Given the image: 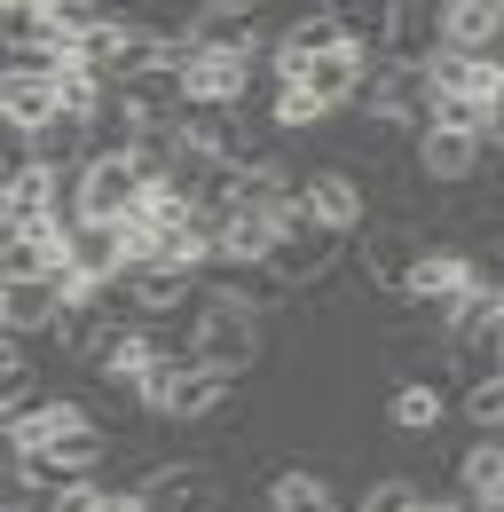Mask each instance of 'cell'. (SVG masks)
Masks as SVG:
<instances>
[{
    "label": "cell",
    "mask_w": 504,
    "mask_h": 512,
    "mask_svg": "<svg viewBox=\"0 0 504 512\" xmlns=\"http://www.w3.org/2000/svg\"><path fill=\"white\" fill-rule=\"evenodd\" d=\"M189 323H197L189 363H205V371H221V379H245L252 363L268 355V316H260V308H245V300H229L221 284H205V292H197Z\"/></svg>",
    "instance_id": "1"
},
{
    "label": "cell",
    "mask_w": 504,
    "mask_h": 512,
    "mask_svg": "<svg viewBox=\"0 0 504 512\" xmlns=\"http://www.w3.org/2000/svg\"><path fill=\"white\" fill-rule=\"evenodd\" d=\"M119 489L142 497V512H229V473L205 457H166V465H142V473H126Z\"/></svg>",
    "instance_id": "2"
},
{
    "label": "cell",
    "mask_w": 504,
    "mask_h": 512,
    "mask_svg": "<svg viewBox=\"0 0 504 512\" xmlns=\"http://www.w3.org/2000/svg\"><path fill=\"white\" fill-rule=\"evenodd\" d=\"M229 386L221 371H205V363H182V355H166L150 386H142V410L150 418H166V426H205V418H221L229 410Z\"/></svg>",
    "instance_id": "3"
},
{
    "label": "cell",
    "mask_w": 504,
    "mask_h": 512,
    "mask_svg": "<svg viewBox=\"0 0 504 512\" xmlns=\"http://www.w3.org/2000/svg\"><path fill=\"white\" fill-rule=\"evenodd\" d=\"M158 182H166L158 158H142V150H103V158L79 166V205H87V221H126Z\"/></svg>",
    "instance_id": "4"
},
{
    "label": "cell",
    "mask_w": 504,
    "mask_h": 512,
    "mask_svg": "<svg viewBox=\"0 0 504 512\" xmlns=\"http://www.w3.org/2000/svg\"><path fill=\"white\" fill-rule=\"evenodd\" d=\"M71 300H95L71 268L63 276H0V331L8 339H48Z\"/></svg>",
    "instance_id": "5"
},
{
    "label": "cell",
    "mask_w": 504,
    "mask_h": 512,
    "mask_svg": "<svg viewBox=\"0 0 504 512\" xmlns=\"http://www.w3.org/2000/svg\"><path fill=\"white\" fill-rule=\"evenodd\" d=\"M300 213H308V229L347 237V229H363V213H371V182H363L355 166H308V174H300Z\"/></svg>",
    "instance_id": "6"
},
{
    "label": "cell",
    "mask_w": 504,
    "mask_h": 512,
    "mask_svg": "<svg viewBox=\"0 0 504 512\" xmlns=\"http://www.w3.org/2000/svg\"><path fill=\"white\" fill-rule=\"evenodd\" d=\"M87 426H95V402H87V394H48V402H32V410L8 418V449H16V457H40V449H56L63 434H87Z\"/></svg>",
    "instance_id": "7"
},
{
    "label": "cell",
    "mask_w": 504,
    "mask_h": 512,
    "mask_svg": "<svg viewBox=\"0 0 504 512\" xmlns=\"http://www.w3.org/2000/svg\"><path fill=\"white\" fill-rule=\"evenodd\" d=\"M371 71H378V56H363V48L347 40V48H331V56H315V64L300 71L292 87H308L315 103H323V111L339 119V111H355V95H363V79H371Z\"/></svg>",
    "instance_id": "8"
},
{
    "label": "cell",
    "mask_w": 504,
    "mask_h": 512,
    "mask_svg": "<svg viewBox=\"0 0 504 512\" xmlns=\"http://www.w3.org/2000/svg\"><path fill=\"white\" fill-rule=\"evenodd\" d=\"M481 166H489L481 134H457V127H426V134H418V174H426V182H441V190L481 182Z\"/></svg>",
    "instance_id": "9"
},
{
    "label": "cell",
    "mask_w": 504,
    "mask_h": 512,
    "mask_svg": "<svg viewBox=\"0 0 504 512\" xmlns=\"http://www.w3.org/2000/svg\"><path fill=\"white\" fill-rule=\"evenodd\" d=\"M268 276H284V284L308 300L315 284L339 276V237H331V229H292V237L276 245V260H268Z\"/></svg>",
    "instance_id": "10"
},
{
    "label": "cell",
    "mask_w": 504,
    "mask_h": 512,
    "mask_svg": "<svg viewBox=\"0 0 504 512\" xmlns=\"http://www.w3.org/2000/svg\"><path fill=\"white\" fill-rule=\"evenodd\" d=\"M504 48V0H449L441 8V56H497Z\"/></svg>",
    "instance_id": "11"
},
{
    "label": "cell",
    "mask_w": 504,
    "mask_h": 512,
    "mask_svg": "<svg viewBox=\"0 0 504 512\" xmlns=\"http://www.w3.org/2000/svg\"><path fill=\"white\" fill-rule=\"evenodd\" d=\"M0 119L8 134H48L63 119V79H0Z\"/></svg>",
    "instance_id": "12"
},
{
    "label": "cell",
    "mask_w": 504,
    "mask_h": 512,
    "mask_svg": "<svg viewBox=\"0 0 504 512\" xmlns=\"http://www.w3.org/2000/svg\"><path fill=\"white\" fill-rule=\"evenodd\" d=\"M292 229L268 213H221V268H268Z\"/></svg>",
    "instance_id": "13"
},
{
    "label": "cell",
    "mask_w": 504,
    "mask_h": 512,
    "mask_svg": "<svg viewBox=\"0 0 504 512\" xmlns=\"http://www.w3.org/2000/svg\"><path fill=\"white\" fill-rule=\"evenodd\" d=\"M426 79H434V95H449V103H489V95H504L497 56H434Z\"/></svg>",
    "instance_id": "14"
},
{
    "label": "cell",
    "mask_w": 504,
    "mask_h": 512,
    "mask_svg": "<svg viewBox=\"0 0 504 512\" xmlns=\"http://www.w3.org/2000/svg\"><path fill=\"white\" fill-rule=\"evenodd\" d=\"M441 410H449V379H394V394H386L394 434H434Z\"/></svg>",
    "instance_id": "15"
},
{
    "label": "cell",
    "mask_w": 504,
    "mask_h": 512,
    "mask_svg": "<svg viewBox=\"0 0 504 512\" xmlns=\"http://www.w3.org/2000/svg\"><path fill=\"white\" fill-rule=\"evenodd\" d=\"M260 512H339V489H331V473L284 465V473H268V489H260Z\"/></svg>",
    "instance_id": "16"
},
{
    "label": "cell",
    "mask_w": 504,
    "mask_h": 512,
    "mask_svg": "<svg viewBox=\"0 0 504 512\" xmlns=\"http://www.w3.org/2000/svg\"><path fill=\"white\" fill-rule=\"evenodd\" d=\"M504 497V434H481V442L457 457V505H497Z\"/></svg>",
    "instance_id": "17"
},
{
    "label": "cell",
    "mask_w": 504,
    "mask_h": 512,
    "mask_svg": "<svg viewBox=\"0 0 504 512\" xmlns=\"http://www.w3.org/2000/svg\"><path fill=\"white\" fill-rule=\"evenodd\" d=\"M71 268V237L40 229V237H8L0 245V276H63Z\"/></svg>",
    "instance_id": "18"
},
{
    "label": "cell",
    "mask_w": 504,
    "mask_h": 512,
    "mask_svg": "<svg viewBox=\"0 0 504 512\" xmlns=\"http://www.w3.org/2000/svg\"><path fill=\"white\" fill-rule=\"evenodd\" d=\"M355 512H426V489L402 481V473H386V481H371V489L355 497Z\"/></svg>",
    "instance_id": "19"
},
{
    "label": "cell",
    "mask_w": 504,
    "mask_h": 512,
    "mask_svg": "<svg viewBox=\"0 0 504 512\" xmlns=\"http://www.w3.org/2000/svg\"><path fill=\"white\" fill-rule=\"evenodd\" d=\"M465 418H473V434H504V371L465 386Z\"/></svg>",
    "instance_id": "20"
},
{
    "label": "cell",
    "mask_w": 504,
    "mask_h": 512,
    "mask_svg": "<svg viewBox=\"0 0 504 512\" xmlns=\"http://www.w3.org/2000/svg\"><path fill=\"white\" fill-rule=\"evenodd\" d=\"M481 150H497V158H504V95L481 103Z\"/></svg>",
    "instance_id": "21"
},
{
    "label": "cell",
    "mask_w": 504,
    "mask_h": 512,
    "mask_svg": "<svg viewBox=\"0 0 504 512\" xmlns=\"http://www.w3.org/2000/svg\"><path fill=\"white\" fill-rule=\"evenodd\" d=\"M434 512H473V505H449V497H434Z\"/></svg>",
    "instance_id": "22"
},
{
    "label": "cell",
    "mask_w": 504,
    "mask_h": 512,
    "mask_svg": "<svg viewBox=\"0 0 504 512\" xmlns=\"http://www.w3.org/2000/svg\"><path fill=\"white\" fill-rule=\"evenodd\" d=\"M481 512H504V497H497V505H481Z\"/></svg>",
    "instance_id": "23"
},
{
    "label": "cell",
    "mask_w": 504,
    "mask_h": 512,
    "mask_svg": "<svg viewBox=\"0 0 504 512\" xmlns=\"http://www.w3.org/2000/svg\"><path fill=\"white\" fill-rule=\"evenodd\" d=\"M497 371H504V355H497Z\"/></svg>",
    "instance_id": "24"
}]
</instances>
